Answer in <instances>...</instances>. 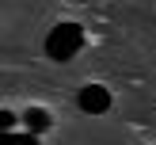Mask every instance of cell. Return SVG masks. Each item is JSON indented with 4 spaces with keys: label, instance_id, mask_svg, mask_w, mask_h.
Masks as SVG:
<instances>
[{
    "label": "cell",
    "instance_id": "6da1fadb",
    "mask_svg": "<svg viewBox=\"0 0 156 145\" xmlns=\"http://www.w3.org/2000/svg\"><path fill=\"white\" fill-rule=\"evenodd\" d=\"M80 46H84V31H80V23H57V27L46 34V53H50L53 61H69V57H76V53H80Z\"/></svg>",
    "mask_w": 156,
    "mask_h": 145
},
{
    "label": "cell",
    "instance_id": "7a4b0ae2",
    "mask_svg": "<svg viewBox=\"0 0 156 145\" xmlns=\"http://www.w3.org/2000/svg\"><path fill=\"white\" fill-rule=\"evenodd\" d=\"M80 107L88 114H103L107 107H111V92H107L103 84H88V88H80Z\"/></svg>",
    "mask_w": 156,
    "mask_h": 145
},
{
    "label": "cell",
    "instance_id": "3957f363",
    "mask_svg": "<svg viewBox=\"0 0 156 145\" xmlns=\"http://www.w3.org/2000/svg\"><path fill=\"white\" fill-rule=\"evenodd\" d=\"M46 126H50V114H46L42 107H30V111H27V130L38 134V130H46Z\"/></svg>",
    "mask_w": 156,
    "mask_h": 145
},
{
    "label": "cell",
    "instance_id": "277c9868",
    "mask_svg": "<svg viewBox=\"0 0 156 145\" xmlns=\"http://www.w3.org/2000/svg\"><path fill=\"white\" fill-rule=\"evenodd\" d=\"M4 145H38L34 130H27V134H12V130H4Z\"/></svg>",
    "mask_w": 156,
    "mask_h": 145
}]
</instances>
